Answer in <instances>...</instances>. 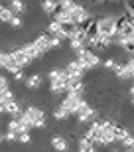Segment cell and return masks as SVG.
Segmentation results:
<instances>
[{"label":"cell","mask_w":134,"mask_h":152,"mask_svg":"<svg viewBox=\"0 0 134 152\" xmlns=\"http://www.w3.org/2000/svg\"><path fill=\"white\" fill-rule=\"evenodd\" d=\"M14 81H20V83H22V81H26V75H24V71H22V69L14 73Z\"/></svg>","instance_id":"34"},{"label":"cell","mask_w":134,"mask_h":152,"mask_svg":"<svg viewBox=\"0 0 134 152\" xmlns=\"http://www.w3.org/2000/svg\"><path fill=\"white\" fill-rule=\"evenodd\" d=\"M39 8H42V12H44L45 16H53L59 10V4H57V0H42Z\"/></svg>","instance_id":"14"},{"label":"cell","mask_w":134,"mask_h":152,"mask_svg":"<svg viewBox=\"0 0 134 152\" xmlns=\"http://www.w3.org/2000/svg\"><path fill=\"white\" fill-rule=\"evenodd\" d=\"M50 144H51V148H53L55 152H69V148H71L69 140H67L65 136H61V134H53L50 138Z\"/></svg>","instance_id":"8"},{"label":"cell","mask_w":134,"mask_h":152,"mask_svg":"<svg viewBox=\"0 0 134 152\" xmlns=\"http://www.w3.org/2000/svg\"><path fill=\"white\" fill-rule=\"evenodd\" d=\"M132 142H134V136H126V138H124L122 140V144H124V148H132Z\"/></svg>","instance_id":"35"},{"label":"cell","mask_w":134,"mask_h":152,"mask_svg":"<svg viewBox=\"0 0 134 152\" xmlns=\"http://www.w3.org/2000/svg\"><path fill=\"white\" fill-rule=\"evenodd\" d=\"M8 24H10V28H12V30H20V28L24 26V20H22L20 16H16V14H14V16H12V20H10Z\"/></svg>","instance_id":"26"},{"label":"cell","mask_w":134,"mask_h":152,"mask_svg":"<svg viewBox=\"0 0 134 152\" xmlns=\"http://www.w3.org/2000/svg\"><path fill=\"white\" fill-rule=\"evenodd\" d=\"M103 67H105V69H109V71H112V69L117 67V61H114L112 57H109V59H106V61L103 63Z\"/></svg>","instance_id":"31"},{"label":"cell","mask_w":134,"mask_h":152,"mask_svg":"<svg viewBox=\"0 0 134 152\" xmlns=\"http://www.w3.org/2000/svg\"><path fill=\"white\" fill-rule=\"evenodd\" d=\"M0 115H4V103L0 101Z\"/></svg>","instance_id":"36"},{"label":"cell","mask_w":134,"mask_h":152,"mask_svg":"<svg viewBox=\"0 0 134 152\" xmlns=\"http://www.w3.org/2000/svg\"><path fill=\"white\" fill-rule=\"evenodd\" d=\"M16 142L30 144V142H32V134H30V132H20V134H16Z\"/></svg>","instance_id":"27"},{"label":"cell","mask_w":134,"mask_h":152,"mask_svg":"<svg viewBox=\"0 0 134 152\" xmlns=\"http://www.w3.org/2000/svg\"><path fill=\"white\" fill-rule=\"evenodd\" d=\"M20 118L28 124L30 129H45V124H47L45 123V111L36 107V105H28V107L22 111Z\"/></svg>","instance_id":"1"},{"label":"cell","mask_w":134,"mask_h":152,"mask_svg":"<svg viewBox=\"0 0 134 152\" xmlns=\"http://www.w3.org/2000/svg\"><path fill=\"white\" fill-rule=\"evenodd\" d=\"M109 2H118V0H109Z\"/></svg>","instance_id":"41"},{"label":"cell","mask_w":134,"mask_h":152,"mask_svg":"<svg viewBox=\"0 0 134 152\" xmlns=\"http://www.w3.org/2000/svg\"><path fill=\"white\" fill-rule=\"evenodd\" d=\"M75 59L81 63V67H83L85 71H93V69H97L100 65V57L97 56V51L87 50V48L81 50L79 53H75Z\"/></svg>","instance_id":"2"},{"label":"cell","mask_w":134,"mask_h":152,"mask_svg":"<svg viewBox=\"0 0 134 152\" xmlns=\"http://www.w3.org/2000/svg\"><path fill=\"white\" fill-rule=\"evenodd\" d=\"M75 2H77V0H57L59 8H69V6H73Z\"/></svg>","instance_id":"32"},{"label":"cell","mask_w":134,"mask_h":152,"mask_svg":"<svg viewBox=\"0 0 134 152\" xmlns=\"http://www.w3.org/2000/svg\"><path fill=\"white\" fill-rule=\"evenodd\" d=\"M69 39H75V42H85V39H87V32H85V30H81V28L77 26Z\"/></svg>","instance_id":"24"},{"label":"cell","mask_w":134,"mask_h":152,"mask_svg":"<svg viewBox=\"0 0 134 152\" xmlns=\"http://www.w3.org/2000/svg\"><path fill=\"white\" fill-rule=\"evenodd\" d=\"M95 22H97V34L105 36V38L117 36V18L114 16H103Z\"/></svg>","instance_id":"3"},{"label":"cell","mask_w":134,"mask_h":152,"mask_svg":"<svg viewBox=\"0 0 134 152\" xmlns=\"http://www.w3.org/2000/svg\"><path fill=\"white\" fill-rule=\"evenodd\" d=\"M0 101H2V103H10V101H14V91H12L10 87L2 89V91H0Z\"/></svg>","instance_id":"22"},{"label":"cell","mask_w":134,"mask_h":152,"mask_svg":"<svg viewBox=\"0 0 134 152\" xmlns=\"http://www.w3.org/2000/svg\"><path fill=\"white\" fill-rule=\"evenodd\" d=\"M32 44L36 45V48H38V50L45 56V53L50 51V34H47V32H45V34H38L36 38H34Z\"/></svg>","instance_id":"9"},{"label":"cell","mask_w":134,"mask_h":152,"mask_svg":"<svg viewBox=\"0 0 134 152\" xmlns=\"http://www.w3.org/2000/svg\"><path fill=\"white\" fill-rule=\"evenodd\" d=\"M132 26H134V22H132Z\"/></svg>","instance_id":"44"},{"label":"cell","mask_w":134,"mask_h":152,"mask_svg":"<svg viewBox=\"0 0 134 152\" xmlns=\"http://www.w3.org/2000/svg\"><path fill=\"white\" fill-rule=\"evenodd\" d=\"M85 103V95H79V93H65V99H63L59 105L65 107L69 111V115H75L77 109Z\"/></svg>","instance_id":"5"},{"label":"cell","mask_w":134,"mask_h":152,"mask_svg":"<svg viewBox=\"0 0 134 152\" xmlns=\"http://www.w3.org/2000/svg\"><path fill=\"white\" fill-rule=\"evenodd\" d=\"M65 71H67V75H69V79H83L85 73H87V71L81 67V63H79L77 59H71V61L67 63Z\"/></svg>","instance_id":"7"},{"label":"cell","mask_w":134,"mask_h":152,"mask_svg":"<svg viewBox=\"0 0 134 152\" xmlns=\"http://www.w3.org/2000/svg\"><path fill=\"white\" fill-rule=\"evenodd\" d=\"M0 142H2V132H0Z\"/></svg>","instance_id":"40"},{"label":"cell","mask_w":134,"mask_h":152,"mask_svg":"<svg viewBox=\"0 0 134 152\" xmlns=\"http://www.w3.org/2000/svg\"><path fill=\"white\" fill-rule=\"evenodd\" d=\"M59 30H61V24L55 22V20H51V22L47 24V34H50V36H57V34H59Z\"/></svg>","instance_id":"25"},{"label":"cell","mask_w":134,"mask_h":152,"mask_svg":"<svg viewBox=\"0 0 134 152\" xmlns=\"http://www.w3.org/2000/svg\"><path fill=\"white\" fill-rule=\"evenodd\" d=\"M97 152H99V150H97Z\"/></svg>","instance_id":"45"},{"label":"cell","mask_w":134,"mask_h":152,"mask_svg":"<svg viewBox=\"0 0 134 152\" xmlns=\"http://www.w3.org/2000/svg\"><path fill=\"white\" fill-rule=\"evenodd\" d=\"M85 81L83 79H69L67 81V93H79V95H85Z\"/></svg>","instance_id":"12"},{"label":"cell","mask_w":134,"mask_h":152,"mask_svg":"<svg viewBox=\"0 0 134 152\" xmlns=\"http://www.w3.org/2000/svg\"><path fill=\"white\" fill-rule=\"evenodd\" d=\"M63 44V39H59L57 36H50V50H59Z\"/></svg>","instance_id":"28"},{"label":"cell","mask_w":134,"mask_h":152,"mask_svg":"<svg viewBox=\"0 0 134 152\" xmlns=\"http://www.w3.org/2000/svg\"><path fill=\"white\" fill-rule=\"evenodd\" d=\"M51 115H53V121H57V123H65L67 118L71 117V115H69V111H67L65 107H61V105H57V107L51 111Z\"/></svg>","instance_id":"17"},{"label":"cell","mask_w":134,"mask_h":152,"mask_svg":"<svg viewBox=\"0 0 134 152\" xmlns=\"http://www.w3.org/2000/svg\"><path fill=\"white\" fill-rule=\"evenodd\" d=\"M20 48H22L24 50V53H26V56L30 57V59H42V57H44V53H42V51L38 50V48H36V45L32 44V42H28V44H24V45H20Z\"/></svg>","instance_id":"15"},{"label":"cell","mask_w":134,"mask_h":152,"mask_svg":"<svg viewBox=\"0 0 134 152\" xmlns=\"http://www.w3.org/2000/svg\"><path fill=\"white\" fill-rule=\"evenodd\" d=\"M124 152H134V150H132V148H126V150H124Z\"/></svg>","instance_id":"38"},{"label":"cell","mask_w":134,"mask_h":152,"mask_svg":"<svg viewBox=\"0 0 134 152\" xmlns=\"http://www.w3.org/2000/svg\"><path fill=\"white\" fill-rule=\"evenodd\" d=\"M128 129L122 126V124H114V142H122L126 136H128Z\"/></svg>","instance_id":"20"},{"label":"cell","mask_w":134,"mask_h":152,"mask_svg":"<svg viewBox=\"0 0 134 152\" xmlns=\"http://www.w3.org/2000/svg\"><path fill=\"white\" fill-rule=\"evenodd\" d=\"M112 73L117 75V79H120V81H126V79L132 81V69L126 63H117V67L112 69Z\"/></svg>","instance_id":"10"},{"label":"cell","mask_w":134,"mask_h":152,"mask_svg":"<svg viewBox=\"0 0 134 152\" xmlns=\"http://www.w3.org/2000/svg\"><path fill=\"white\" fill-rule=\"evenodd\" d=\"M8 8H10L16 16H20V14H26V12H28V4H26L24 0H12L10 4H8Z\"/></svg>","instance_id":"18"},{"label":"cell","mask_w":134,"mask_h":152,"mask_svg":"<svg viewBox=\"0 0 134 152\" xmlns=\"http://www.w3.org/2000/svg\"><path fill=\"white\" fill-rule=\"evenodd\" d=\"M12 16H14V12H12L8 6H4V8L0 10V22H2V24H8L12 20Z\"/></svg>","instance_id":"23"},{"label":"cell","mask_w":134,"mask_h":152,"mask_svg":"<svg viewBox=\"0 0 134 152\" xmlns=\"http://www.w3.org/2000/svg\"><path fill=\"white\" fill-rule=\"evenodd\" d=\"M6 87H10V85H8V77L0 73V91H2V89H6Z\"/></svg>","instance_id":"33"},{"label":"cell","mask_w":134,"mask_h":152,"mask_svg":"<svg viewBox=\"0 0 134 152\" xmlns=\"http://www.w3.org/2000/svg\"><path fill=\"white\" fill-rule=\"evenodd\" d=\"M8 2H12V0H8Z\"/></svg>","instance_id":"43"},{"label":"cell","mask_w":134,"mask_h":152,"mask_svg":"<svg viewBox=\"0 0 134 152\" xmlns=\"http://www.w3.org/2000/svg\"><path fill=\"white\" fill-rule=\"evenodd\" d=\"M132 150H134V142H132Z\"/></svg>","instance_id":"42"},{"label":"cell","mask_w":134,"mask_h":152,"mask_svg":"<svg viewBox=\"0 0 134 152\" xmlns=\"http://www.w3.org/2000/svg\"><path fill=\"white\" fill-rule=\"evenodd\" d=\"M53 20L59 24H67L71 22V12H69V8H59V10L53 14Z\"/></svg>","instance_id":"19"},{"label":"cell","mask_w":134,"mask_h":152,"mask_svg":"<svg viewBox=\"0 0 134 152\" xmlns=\"http://www.w3.org/2000/svg\"><path fill=\"white\" fill-rule=\"evenodd\" d=\"M79 152H97V146L91 140H87L85 136L79 138Z\"/></svg>","instance_id":"21"},{"label":"cell","mask_w":134,"mask_h":152,"mask_svg":"<svg viewBox=\"0 0 134 152\" xmlns=\"http://www.w3.org/2000/svg\"><path fill=\"white\" fill-rule=\"evenodd\" d=\"M111 38H105V36H100V34H97L95 38H93V50L95 51H105V50H109L111 48Z\"/></svg>","instance_id":"13"},{"label":"cell","mask_w":134,"mask_h":152,"mask_svg":"<svg viewBox=\"0 0 134 152\" xmlns=\"http://www.w3.org/2000/svg\"><path fill=\"white\" fill-rule=\"evenodd\" d=\"M73 117H75V121H77L79 124H91L93 121H97V111L91 107L89 103H87V99H85V103L77 109V113L73 115Z\"/></svg>","instance_id":"4"},{"label":"cell","mask_w":134,"mask_h":152,"mask_svg":"<svg viewBox=\"0 0 134 152\" xmlns=\"http://www.w3.org/2000/svg\"><path fill=\"white\" fill-rule=\"evenodd\" d=\"M109 152H118V150H117V148H111V150H109Z\"/></svg>","instance_id":"37"},{"label":"cell","mask_w":134,"mask_h":152,"mask_svg":"<svg viewBox=\"0 0 134 152\" xmlns=\"http://www.w3.org/2000/svg\"><path fill=\"white\" fill-rule=\"evenodd\" d=\"M26 89L30 91H38L39 87H42V83H44V77H42V73L39 71H36V73H32L30 77H26Z\"/></svg>","instance_id":"11"},{"label":"cell","mask_w":134,"mask_h":152,"mask_svg":"<svg viewBox=\"0 0 134 152\" xmlns=\"http://www.w3.org/2000/svg\"><path fill=\"white\" fill-rule=\"evenodd\" d=\"M4 113H8L10 117H20L22 115V105L14 99L10 103H4Z\"/></svg>","instance_id":"16"},{"label":"cell","mask_w":134,"mask_h":152,"mask_svg":"<svg viewBox=\"0 0 134 152\" xmlns=\"http://www.w3.org/2000/svg\"><path fill=\"white\" fill-rule=\"evenodd\" d=\"M10 56H12V61L16 63L20 69H24V67H28L30 63H32V59H30L26 53H24V50L18 45V48H14V50H10Z\"/></svg>","instance_id":"6"},{"label":"cell","mask_w":134,"mask_h":152,"mask_svg":"<svg viewBox=\"0 0 134 152\" xmlns=\"http://www.w3.org/2000/svg\"><path fill=\"white\" fill-rule=\"evenodd\" d=\"M130 97H132V105H134V95H130Z\"/></svg>","instance_id":"39"},{"label":"cell","mask_w":134,"mask_h":152,"mask_svg":"<svg viewBox=\"0 0 134 152\" xmlns=\"http://www.w3.org/2000/svg\"><path fill=\"white\" fill-rule=\"evenodd\" d=\"M2 140H4V142H16V134L10 132V130H6L4 134H2Z\"/></svg>","instance_id":"30"},{"label":"cell","mask_w":134,"mask_h":152,"mask_svg":"<svg viewBox=\"0 0 134 152\" xmlns=\"http://www.w3.org/2000/svg\"><path fill=\"white\" fill-rule=\"evenodd\" d=\"M124 8L130 18H134V0H124Z\"/></svg>","instance_id":"29"}]
</instances>
